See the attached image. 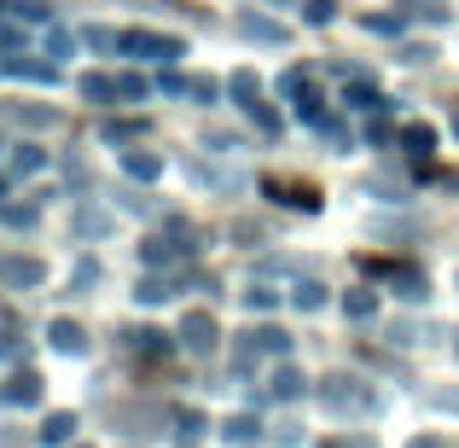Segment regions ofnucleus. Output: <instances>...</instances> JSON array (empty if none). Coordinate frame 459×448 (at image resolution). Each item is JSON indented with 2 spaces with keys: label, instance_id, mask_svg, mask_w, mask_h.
Wrapping results in <instances>:
<instances>
[{
  "label": "nucleus",
  "instance_id": "nucleus-1",
  "mask_svg": "<svg viewBox=\"0 0 459 448\" xmlns=\"http://www.w3.org/2000/svg\"><path fill=\"white\" fill-rule=\"evenodd\" d=\"M285 349H291V338H285V332H273V326H256V332H245V344H238V373H245L256 356H285Z\"/></svg>",
  "mask_w": 459,
  "mask_h": 448
},
{
  "label": "nucleus",
  "instance_id": "nucleus-2",
  "mask_svg": "<svg viewBox=\"0 0 459 448\" xmlns=\"http://www.w3.org/2000/svg\"><path fill=\"white\" fill-rule=\"evenodd\" d=\"M123 47H128V53H140V58H180V53H186L175 35H146V30L123 35Z\"/></svg>",
  "mask_w": 459,
  "mask_h": 448
},
{
  "label": "nucleus",
  "instance_id": "nucleus-3",
  "mask_svg": "<svg viewBox=\"0 0 459 448\" xmlns=\"http://www.w3.org/2000/svg\"><path fill=\"white\" fill-rule=\"evenodd\" d=\"M35 396H41V379H35V373H12V379L0 384V402L6 408H30Z\"/></svg>",
  "mask_w": 459,
  "mask_h": 448
},
{
  "label": "nucleus",
  "instance_id": "nucleus-4",
  "mask_svg": "<svg viewBox=\"0 0 459 448\" xmlns=\"http://www.w3.org/2000/svg\"><path fill=\"white\" fill-rule=\"evenodd\" d=\"M180 338H186V349H192V356H210V349H215V321H210V314H186Z\"/></svg>",
  "mask_w": 459,
  "mask_h": 448
},
{
  "label": "nucleus",
  "instance_id": "nucleus-5",
  "mask_svg": "<svg viewBox=\"0 0 459 448\" xmlns=\"http://www.w3.org/2000/svg\"><path fill=\"white\" fill-rule=\"evenodd\" d=\"M0 280H6V285H41V280H47V262L6 257V262H0Z\"/></svg>",
  "mask_w": 459,
  "mask_h": 448
},
{
  "label": "nucleus",
  "instance_id": "nucleus-6",
  "mask_svg": "<svg viewBox=\"0 0 459 448\" xmlns=\"http://www.w3.org/2000/svg\"><path fill=\"white\" fill-rule=\"evenodd\" d=\"M47 338H53V349H65V356H76V349H82V326L76 321H53V332H47Z\"/></svg>",
  "mask_w": 459,
  "mask_h": 448
},
{
  "label": "nucleus",
  "instance_id": "nucleus-7",
  "mask_svg": "<svg viewBox=\"0 0 459 448\" xmlns=\"http://www.w3.org/2000/svg\"><path fill=\"white\" fill-rule=\"evenodd\" d=\"M70 431H76V414H53V419H47V426H41V443H70Z\"/></svg>",
  "mask_w": 459,
  "mask_h": 448
},
{
  "label": "nucleus",
  "instance_id": "nucleus-8",
  "mask_svg": "<svg viewBox=\"0 0 459 448\" xmlns=\"http://www.w3.org/2000/svg\"><path fill=\"white\" fill-rule=\"evenodd\" d=\"M372 309H378V297H372V292H349L343 297V314H349V321H367Z\"/></svg>",
  "mask_w": 459,
  "mask_h": 448
},
{
  "label": "nucleus",
  "instance_id": "nucleus-9",
  "mask_svg": "<svg viewBox=\"0 0 459 448\" xmlns=\"http://www.w3.org/2000/svg\"><path fill=\"white\" fill-rule=\"evenodd\" d=\"M227 443H256V419L250 414H238V419H227V431H221Z\"/></svg>",
  "mask_w": 459,
  "mask_h": 448
},
{
  "label": "nucleus",
  "instance_id": "nucleus-10",
  "mask_svg": "<svg viewBox=\"0 0 459 448\" xmlns=\"http://www.w3.org/2000/svg\"><path fill=\"white\" fill-rule=\"evenodd\" d=\"M430 146H437V128H425V123H413V128H407V152H413V157H425Z\"/></svg>",
  "mask_w": 459,
  "mask_h": 448
},
{
  "label": "nucleus",
  "instance_id": "nucleus-11",
  "mask_svg": "<svg viewBox=\"0 0 459 448\" xmlns=\"http://www.w3.org/2000/svg\"><path fill=\"white\" fill-rule=\"evenodd\" d=\"M82 93H88V100H117V93H123V82H105V76H88V82H82Z\"/></svg>",
  "mask_w": 459,
  "mask_h": 448
},
{
  "label": "nucleus",
  "instance_id": "nucleus-12",
  "mask_svg": "<svg viewBox=\"0 0 459 448\" xmlns=\"http://www.w3.org/2000/svg\"><path fill=\"white\" fill-rule=\"evenodd\" d=\"M123 169H128L134 180H152V175H157V157H140V152H128V157H123Z\"/></svg>",
  "mask_w": 459,
  "mask_h": 448
},
{
  "label": "nucleus",
  "instance_id": "nucleus-13",
  "mask_svg": "<svg viewBox=\"0 0 459 448\" xmlns=\"http://www.w3.org/2000/svg\"><path fill=\"white\" fill-rule=\"evenodd\" d=\"M273 391H280V396H297V391H303V373H297V367H280V373H273Z\"/></svg>",
  "mask_w": 459,
  "mask_h": 448
},
{
  "label": "nucleus",
  "instance_id": "nucleus-14",
  "mask_svg": "<svg viewBox=\"0 0 459 448\" xmlns=\"http://www.w3.org/2000/svg\"><path fill=\"white\" fill-rule=\"evenodd\" d=\"M245 35H256V41H285V30H273V23H262V18H245Z\"/></svg>",
  "mask_w": 459,
  "mask_h": 448
},
{
  "label": "nucleus",
  "instance_id": "nucleus-15",
  "mask_svg": "<svg viewBox=\"0 0 459 448\" xmlns=\"http://www.w3.org/2000/svg\"><path fill=\"white\" fill-rule=\"evenodd\" d=\"M12 169H18V175H35V169H41V152H35V146H18V157H12Z\"/></svg>",
  "mask_w": 459,
  "mask_h": 448
},
{
  "label": "nucleus",
  "instance_id": "nucleus-16",
  "mask_svg": "<svg viewBox=\"0 0 459 448\" xmlns=\"http://www.w3.org/2000/svg\"><path fill=\"white\" fill-rule=\"evenodd\" d=\"M325 402H332V408H349V402H355V391H349V379H332V391H325Z\"/></svg>",
  "mask_w": 459,
  "mask_h": 448
},
{
  "label": "nucleus",
  "instance_id": "nucleus-17",
  "mask_svg": "<svg viewBox=\"0 0 459 448\" xmlns=\"http://www.w3.org/2000/svg\"><path fill=\"white\" fill-rule=\"evenodd\" d=\"M233 93H238V100H256V76H250V70H238V76H233Z\"/></svg>",
  "mask_w": 459,
  "mask_h": 448
},
{
  "label": "nucleus",
  "instance_id": "nucleus-18",
  "mask_svg": "<svg viewBox=\"0 0 459 448\" xmlns=\"http://www.w3.org/2000/svg\"><path fill=\"white\" fill-rule=\"evenodd\" d=\"M180 437H204V414H198V408H192V414H180Z\"/></svg>",
  "mask_w": 459,
  "mask_h": 448
},
{
  "label": "nucleus",
  "instance_id": "nucleus-19",
  "mask_svg": "<svg viewBox=\"0 0 459 448\" xmlns=\"http://www.w3.org/2000/svg\"><path fill=\"white\" fill-rule=\"evenodd\" d=\"M134 344L146 349V356H163V332H152V326H146V332H134Z\"/></svg>",
  "mask_w": 459,
  "mask_h": 448
},
{
  "label": "nucleus",
  "instance_id": "nucleus-20",
  "mask_svg": "<svg viewBox=\"0 0 459 448\" xmlns=\"http://www.w3.org/2000/svg\"><path fill=\"white\" fill-rule=\"evenodd\" d=\"M134 297H146V303H163V297H169V285H163V280H140V292H134Z\"/></svg>",
  "mask_w": 459,
  "mask_h": 448
},
{
  "label": "nucleus",
  "instance_id": "nucleus-21",
  "mask_svg": "<svg viewBox=\"0 0 459 448\" xmlns=\"http://www.w3.org/2000/svg\"><path fill=\"white\" fill-rule=\"evenodd\" d=\"M320 297H325V285H297V303H303V309H320Z\"/></svg>",
  "mask_w": 459,
  "mask_h": 448
},
{
  "label": "nucleus",
  "instance_id": "nucleus-22",
  "mask_svg": "<svg viewBox=\"0 0 459 448\" xmlns=\"http://www.w3.org/2000/svg\"><path fill=\"white\" fill-rule=\"evenodd\" d=\"M303 18H308V23H325V18H332V0H308Z\"/></svg>",
  "mask_w": 459,
  "mask_h": 448
},
{
  "label": "nucleus",
  "instance_id": "nucleus-23",
  "mask_svg": "<svg viewBox=\"0 0 459 448\" xmlns=\"http://www.w3.org/2000/svg\"><path fill=\"white\" fill-rule=\"evenodd\" d=\"M88 41H93V47H100V53H111V47H123V41H117V35H111V30H88Z\"/></svg>",
  "mask_w": 459,
  "mask_h": 448
},
{
  "label": "nucleus",
  "instance_id": "nucleus-24",
  "mask_svg": "<svg viewBox=\"0 0 459 448\" xmlns=\"http://www.w3.org/2000/svg\"><path fill=\"white\" fill-rule=\"evenodd\" d=\"M6 222H12V227H30L35 210H30V204H18V210H6Z\"/></svg>",
  "mask_w": 459,
  "mask_h": 448
},
{
  "label": "nucleus",
  "instance_id": "nucleus-25",
  "mask_svg": "<svg viewBox=\"0 0 459 448\" xmlns=\"http://www.w3.org/2000/svg\"><path fill=\"white\" fill-rule=\"evenodd\" d=\"M367 30H378V35H395V30H402V18H367Z\"/></svg>",
  "mask_w": 459,
  "mask_h": 448
},
{
  "label": "nucleus",
  "instance_id": "nucleus-26",
  "mask_svg": "<svg viewBox=\"0 0 459 448\" xmlns=\"http://www.w3.org/2000/svg\"><path fill=\"white\" fill-rule=\"evenodd\" d=\"M454 135H459V111H454Z\"/></svg>",
  "mask_w": 459,
  "mask_h": 448
},
{
  "label": "nucleus",
  "instance_id": "nucleus-27",
  "mask_svg": "<svg viewBox=\"0 0 459 448\" xmlns=\"http://www.w3.org/2000/svg\"><path fill=\"white\" fill-rule=\"evenodd\" d=\"M0 192H6V180H0Z\"/></svg>",
  "mask_w": 459,
  "mask_h": 448
},
{
  "label": "nucleus",
  "instance_id": "nucleus-28",
  "mask_svg": "<svg viewBox=\"0 0 459 448\" xmlns=\"http://www.w3.org/2000/svg\"><path fill=\"white\" fill-rule=\"evenodd\" d=\"M280 6H285V0H280Z\"/></svg>",
  "mask_w": 459,
  "mask_h": 448
}]
</instances>
